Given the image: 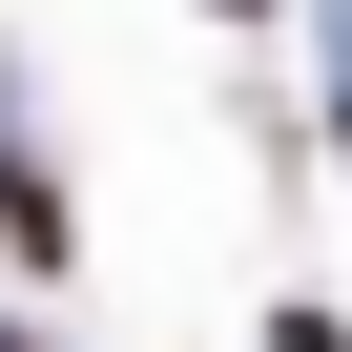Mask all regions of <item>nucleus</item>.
<instances>
[{
	"label": "nucleus",
	"mask_w": 352,
	"mask_h": 352,
	"mask_svg": "<svg viewBox=\"0 0 352 352\" xmlns=\"http://www.w3.org/2000/svg\"><path fill=\"white\" fill-rule=\"evenodd\" d=\"M270 352H352V331H331V311H270Z\"/></svg>",
	"instance_id": "obj_1"
},
{
	"label": "nucleus",
	"mask_w": 352,
	"mask_h": 352,
	"mask_svg": "<svg viewBox=\"0 0 352 352\" xmlns=\"http://www.w3.org/2000/svg\"><path fill=\"white\" fill-rule=\"evenodd\" d=\"M0 352H21V331H0Z\"/></svg>",
	"instance_id": "obj_2"
}]
</instances>
